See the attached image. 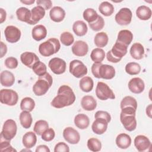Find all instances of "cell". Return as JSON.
Instances as JSON below:
<instances>
[{
  "mask_svg": "<svg viewBox=\"0 0 152 152\" xmlns=\"http://www.w3.org/2000/svg\"><path fill=\"white\" fill-rule=\"evenodd\" d=\"M50 19L56 23L61 22L65 17V11L61 7L56 6L53 7L49 12Z\"/></svg>",
  "mask_w": 152,
  "mask_h": 152,
  "instance_id": "44dd1931",
  "label": "cell"
},
{
  "mask_svg": "<svg viewBox=\"0 0 152 152\" xmlns=\"http://www.w3.org/2000/svg\"><path fill=\"white\" fill-rule=\"evenodd\" d=\"M0 151H17L10 144V141L4 139L1 137L0 138Z\"/></svg>",
  "mask_w": 152,
  "mask_h": 152,
  "instance_id": "7dc6e473",
  "label": "cell"
},
{
  "mask_svg": "<svg viewBox=\"0 0 152 152\" xmlns=\"http://www.w3.org/2000/svg\"><path fill=\"white\" fill-rule=\"evenodd\" d=\"M0 14H1V23H2L6 20V11L3 8H0Z\"/></svg>",
  "mask_w": 152,
  "mask_h": 152,
  "instance_id": "9f6ffc18",
  "label": "cell"
},
{
  "mask_svg": "<svg viewBox=\"0 0 152 152\" xmlns=\"http://www.w3.org/2000/svg\"><path fill=\"white\" fill-rule=\"evenodd\" d=\"M96 95L101 100H106L108 99H115V96L112 89L103 82L97 83L96 88Z\"/></svg>",
  "mask_w": 152,
  "mask_h": 152,
  "instance_id": "ba28073f",
  "label": "cell"
},
{
  "mask_svg": "<svg viewBox=\"0 0 152 152\" xmlns=\"http://www.w3.org/2000/svg\"><path fill=\"white\" fill-rule=\"evenodd\" d=\"M72 52L77 56H84L88 51V46L87 43L82 40H77L72 46Z\"/></svg>",
  "mask_w": 152,
  "mask_h": 152,
  "instance_id": "e0dca14e",
  "label": "cell"
},
{
  "mask_svg": "<svg viewBox=\"0 0 152 152\" xmlns=\"http://www.w3.org/2000/svg\"><path fill=\"white\" fill-rule=\"evenodd\" d=\"M81 105L85 110L92 111L96 108L97 102L93 96L87 95L82 98Z\"/></svg>",
  "mask_w": 152,
  "mask_h": 152,
  "instance_id": "603a6c76",
  "label": "cell"
},
{
  "mask_svg": "<svg viewBox=\"0 0 152 152\" xmlns=\"http://www.w3.org/2000/svg\"><path fill=\"white\" fill-rule=\"evenodd\" d=\"M45 15V10L41 6L37 5L31 10V19L28 24H37Z\"/></svg>",
  "mask_w": 152,
  "mask_h": 152,
  "instance_id": "d6986e66",
  "label": "cell"
},
{
  "mask_svg": "<svg viewBox=\"0 0 152 152\" xmlns=\"http://www.w3.org/2000/svg\"><path fill=\"white\" fill-rule=\"evenodd\" d=\"M69 72L76 78H81L86 75L88 72L87 66L83 62L78 59H74L69 63Z\"/></svg>",
  "mask_w": 152,
  "mask_h": 152,
  "instance_id": "30bf717a",
  "label": "cell"
},
{
  "mask_svg": "<svg viewBox=\"0 0 152 152\" xmlns=\"http://www.w3.org/2000/svg\"><path fill=\"white\" fill-rule=\"evenodd\" d=\"M130 55L135 59H141L144 55V46L140 43H134L130 48Z\"/></svg>",
  "mask_w": 152,
  "mask_h": 152,
  "instance_id": "cb8c5ba5",
  "label": "cell"
},
{
  "mask_svg": "<svg viewBox=\"0 0 152 152\" xmlns=\"http://www.w3.org/2000/svg\"><path fill=\"white\" fill-rule=\"evenodd\" d=\"M135 113L136 109L132 107H126L121 109L120 120L124 127L128 131H132L136 129Z\"/></svg>",
  "mask_w": 152,
  "mask_h": 152,
  "instance_id": "7a4b0ae2",
  "label": "cell"
},
{
  "mask_svg": "<svg viewBox=\"0 0 152 152\" xmlns=\"http://www.w3.org/2000/svg\"><path fill=\"white\" fill-rule=\"evenodd\" d=\"M55 136V131L50 128H48L45 131L43 132V133L42 134V139L45 141L49 142L51 141Z\"/></svg>",
  "mask_w": 152,
  "mask_h": 152,
  "instance_id": "c3c4849f",
  "label": "cell"
},
{
  "mask_svg": "<svg viewBox=\"0 0 152 152\" xmlns=\"http://www.w3.org/2000/svg\"><path fill=\"white\" fill-rule=\"evenodd\" d=\"M18 100V95L16 91L11 89H2L0 91V101L2 104L8 106L15 105Z\"/></svg>",
  "mask_w": 152,
  "mask_h": 152,
  "instance_id": "9c48e42d",
  "label": "cell"
},
{
  "mask_svg": "<svg viewBox=\"0 0 152 152\" xmlns=\"http://www.w3.org/2000/svg\"><path fill=\"white\" fill-rule=\"evenodd\" d=\"M108 122L102 118H96L95 121L93 122L91 129L94 133L102 135L104 133L107 128Z\"/></svg>",
  "mask_w": 152,
  "mask_h": 152,
  "instance_id": "ffe728a7",
  "label": "cell"
},
{
  "mask_svg": "<svg viewBox=\"0 0 152 152\" xmlns=\"http://www.w3.org/2000/svg\"><path fill=\"white\" fill-rule=\"evenodd\" d=\"M21 3L24 4L26 5H31L34 2V0H26V1H20Z\"/></svg>",
  "mask_w": 152,
  "mask_h": 152,
  "instance_id": "680465c9",
  "label": "cell"
},
{
  "mask_svg": "<svg viewBox=\"0 0 152 152\" xmlns=\"http://www.w3.org/2000/svg\"><path fill=\"white\" fill-rule=\"evenodd\" d=\"M53 78L50 74L46 72L45 75L39 77L38 80L33 86V91L35 95L41 96L45 94L51 87Z\"/></svg>",
  "mask_w": 152,
  "mask_h": 152,
  "instance_id": "277c9868",
  "label": "cell"
},
{
  "mask_svg": "<svg viewBox=\"0 0 152 152\" xmlns=\"http://www.w3.org/2000/svg\"><path fill=\"white\" fill-rule=\"evenodd\" d=\"M61 48V44L58 39L50 38L48 40L40 44L39 52L43 56H50L57 53Z\"/></svg>",
  "mask_w": 152,
  "mask_h": 152,
  "instance_id": "5b68a950",
  "label": "cell"
},
{
  "mask_svg": "<svg viewBox=\"0 0 152 152\" xmlns=\"http://www.w3.org/2000/svg\"><path fill=\"white\" fill-rule=\"evenodd\" d=\"M126 107H132L135 109H137V102L135 98L131 96H125L121 102V109Z\"/></svg>",
  "mask_w": 152,
  "mask_h": 152,
  "instance_id": "7bdbcfd3",
  "label": "cell"
},
{
  "mask_svg": "<svg viewBox=\"0 0 152 152\" xmlns=\"http://www.w3.org/2000/svg\"><path fill=\"white\" fill-rule=\"evenodd\" d=\"M75 125L80 129H84L88 128L90 124L89 118L84 113H79L74 118Z\"/></svg>",
  "mask_w": 152,
  "mask_h": 152,
  "instance_id": "83f0119b",
  "label": "cell"
},
{
  "mask_svg": "<svg viewBox=\"0 0 152 152\" xmlns=\"http://www.w3.org/2000/svg\"><path fill=\"white\" fill-rule=\"evenodd\" d=\"M144 82L139 77L133 78L128 83V88L133 93L140 94L144 91Z\"/></svg>",
  "mask_w": 152,
  "mask_h": 152,
  "instance_id": "2e32d148",
  "label": "cell"
},
{
  "mask_svg": "<svg viewBox=\"0 0 152 152\" xmlns=\"http://www.w3.org/2000/svg\"><path fill=\"white\" fill-rule=\"evenodd\" d=\"M0 82L2 86L11 87L15 82V77L11 72L8 70L3 71L0 74Z\"/></svg>",
  "mask_w": 152,
  "mask_h": 152,
  "instance_id": "7402d4cb",
  "label": "cell"
},
{
  "mask_svg": "<svg viewBox=\"0 0 152 152\" xmlns=\"http://www.w3.org/2000/svg\"><path fill=\"white\" fill-rule=\"evenodd\" d=\"M60 40L63 45L69 46L74 43V37L70 32L64 31L60 36Z\"/></svg>",
  "mask_w": 152,
  "mask_h": 152,
  "instance_id": "ee69618b",
  "label": "cell"
},
{
  "mask_svg": "<svg viewBox=\"0 0 152 152\" xmlns=\"http://www.w3.org/2000/svg\"><path fill=\"white\" fill-rule=\"evenodd\" d=\"M80 89L86 93L91 91L93 90L94 82L93 79L90 77L86 76L83 77L79 83Z\"/></svg>",
  "mask_w": 152,
  "mask_h": 152,
  "instance_id": "1f68e13d",
  "label": "cell"
},
{
  "mask_svg": "<svg viewBox=\"0 0 152 152\" xmlns=\"http://www.w3.org/2000/svg\"><path fill=\"white\" fill-rule=\"evenodd\" d=\"M35 107V102L33 99L29 97L23 98L20 103V109L22 110L31 112Z\"/></svg>",
  "mask_w": 152,
  "mask_h": 152,
  "instance_id": "74e56055",
  "label": "cell"
},
{
  "mask_svg": "<svg viewBox=\"0 0 152 152\" xmlns=\"http://www.w3.org/2000/svg\"><path fill=\"white\" fill-rule=\"evenodd\" d=\"M48 66L54 74L60 75L65 72L66 64L64 60L59 58H53L49 61Z\"/></svg>",
  "mask_w": 152,
  "mask_h": 152,
  "instance_id": "7c38bea8",
  "label": "cell"
},
{
  "mask_svg": "<svg viewBox=\"0 0 152 152\" xmlns=\"http://www.w3.org/2000/svg\"><path fill=\"white\" fill-rule=\"evenodd\" d=\"M63 137L66 142L71 144H76L80 140L79 132L72 127H66L63 131Z\"/></svg>",
  "mask_w": 152,
  "mask_h": 152,
  "instance_id": "5bb4252c",
  "label": "cell"
},
{
  "mask_svg": "<svg viewBox=\"0 0 152 152\" xmlns=\"http://www.w3.org/2000/svg\"><path fill=\"white\" fill-rule=\"evenodd\" d=\"M151 9L145 5H141L138 7L136 10V15L137 17L141 20H148L151 17Z\"/></svg>",
  "mask_w": 152,
  "mask_h": 152,
  "instance_id": "4dcf8cb0",
  "label": "cell"
},
{
  "mask_svg": "<svg viewBox=\"0 0 152 152\" xmlns=\"http://www.w3.org/2000/svg\"><path fill=\"white\" fill-rule=\"evenodd\" d=\"M109 37L105 32H99L95 35L94 42L95 45L99 48L106 46L108 43Z\"/></svg>",
  "mask_w": 152,
  "mask_h": 152,
  "instance_id": "e575fe53",
  "label": "cell"
},
{
  "mask_svg": "<svg viewBox=\"0 0 152 152\" xmlns=\"http://www.w3.org/2000/svg\"><path fill=\"white\" fill-rule=\"evenodd\" d=\"M16 15L18 20L21 21L26 22L27 24L31 19V11L26 7H20L16 11Z\"/></svg>",
  "mask_w": 152,
  "mask_h": 152,
  "instance_id": "d6a6232c",
  "label": "cell"
},
{
  "mask_svg": "<svg viewBox=\"0 0 152 152\" xmlns=\"http://www.w3.org/2000/svg\"><path fill=\"white\" fill-rule=\"evenodd\" d=\"M151 109H152V105L151 104H150L146 108V114L150 118H151Z\"/></svg>",
  "mask_w": 152,
  "mask_h": 152,
  "instance_id": "6f0895ef",
  "label": "cell"
},
{
  "mask_svg": "<svg viewBox=\"0 0 152 152\" xmlns=\"http://www.w3.org/2000/svg\"><path fill=\"white\" fill-rule=\"evenodd\" d=\"M127 50V46L116 41L112 49L107 52L106 58L107 61L113 63L119 62L122 57L126 54Z\"/></svg>",
  "mask_w": 152,
  "mask_h": 152,
  "instance_id": "8992f818",
  "label": "cell"
},
{
  "mask_svg": "<svg viewBox=\"0 0 152 152\" xmlns=\"http://www.w3.org/2000/svg\"><path fill=\"white\" fill-rule=\"evenodd\" d=\"M37 5L42 7L45 10H49L52 6V2L50 0H37Z\"/></svg>",
  "mask_w": 152,
  "mask_h": 152,
  "instance_id": "f5cc1de1",
  "label": "cell"
},
{
  "mask_svg": "<svg viewBox=\"0 0 152 152\" xmlns=\"http://www.w3.org/2000/svg\"><path fill=\"white\" fill-rule=\"evenodd\" d=\"M132 13L129 8H122L115 15L116 22L121 26H126L130 24L132 20Z\"/></svg>",
  "mask_w": 152,
  "mask_h": 152,
  "instance_id": "8fae6325",
  "label": "cell"
},
{
  "mask_svg": "<svg viewBox=\"0 0 152 152\" xmlns=\"http://www.w3.org/2000/svg\"><path fill=\"white\" fill-rule=\"evenodd\" d=\"M134 145L139 151H145L151 146V141L145 135H137L134 139Z\"/></svg>",
  "mask_w": 152,
  "mask_h": 152,
  "instance_id": "9a60e30c",
  "label": "cell"
},
{
  "mask_svg": "<svg viewBox=\"0 0 152 152\" xmlns=\"http://www.w3.org/2000/svg\"><path fill=\"white\" fill-rule=\"evenodd\" d=\"M90 28L95 31H98L102 30L104 26V21L102 17L99 15L96 21L91 23H89Z\"/></svg>",
  "mask_w": 152,
  "mask_h": 152,
  "instance_id": "bcb514c9",
  "label": "cell"
},
{
  "mask_svg": "<svg viewBox=\"0 0 152 152\" xmlns=\"http://www.w3.org/2000/svg\"><path fill=\"white\" fill-rule=\"evenodd\" d=\"M132 39L133 34L131 31L128 30H122L118 34L116 41L128 46L130 45Z\"/></svg>",
  "mask_w": 152,
  "mask_h": 152,
  "instance_id": "f1b7e54d",
  "label": "cell"
},
{
  "mask_svg": "<svg viewBox=\"0 0 152 152\" xmlns=\"http://www.w3.org/2000/svg\"><path fill=\"white\" fill-rule=\"evenodd\" d=\"M7 52V45L3 42H1V56L0 58H2Z\"/></svg>",
  "mask_w": 152,
  "mask_h": 152,
  "instance_id": "11a10c76",
  "label": "cell"
},
{
  "mask_svg": "<svg viewBox=\"0 0 152 152\" xmlns=\"http://www.w3.org/2000/svg\"><path fill=\"white\" fill-rule=\"evenodd\" d=\"M125 69L126 72L129 75H137L141 71V66L137 62H131L126 65Z\"/></svg>",
  "mask_w": 152,
  "mask_h": 152,
  "instance_id": "60d3db41",
  "label": "cell"
},
{
  "mask_svg": "<svg viewBox=\"0 0 152 152\" xmlns=\"http://www.w3.org/2000/svg\"><path fill=\"white\" fill-rule=\"evenodd\" d=\"M91 69L93 75L97 78L110 80L115 75V69L113 66L110 65L94 63Z\"/></svg>",
  "mask_w": 152,
  "mask_h": 152,
  "instance_id": "3957f363",
  "label": "cell"
},
{
  "mask_svg": "<svg viewBox=\"0 0 152 152\" xmlns=\"http://www.w3.org/2000/svg\"><path fill=\"white\" fill-rule=\"evenodd\" d=\"M22 142L26 148L33 147L37 142V137L35 132L32 131L26 132L23 137Z\"/></svg>",
  "mask_w": 152,
  "mask_h": 152,
  "instance_id": "484cf974",
  "label": "cell"
},
{
  "mask_svg": "<svg viewBox=\"0 0 152 152\" xmlns=\"http://www.w3.org/2000/svg\"><path fill=\"white\" fill-rule=\"evenodd\" d=\"M94 118H102L105 119L108 123L111 121V116L106 111L103 110H99L97 111L94 115Z\"/></svg>",
  "mask_w": 152,
  "mask_h": 152,
  "instance_id": "f907efd6",
  "label": "cell"
},
{
  "mask_svg": "<svg viewBox=\"0 0 152 152\" xmlns=\"http://www.w3.org/2000/svg\"><path fill=\"white\" fill-rule=\"evenodd\" d=\"M17 126L15 121L13 119H7L5 121L2 130L1 132V137H3L4 139L10 141L17 134Z\"/></svg>",
  "mask_w": 152,
  "mask_h": 152,
  "instance_id": "52a82bcc",
  "label": "cell"
},
{
  "mask_svg": "<svg viewBox=\"0 0 152 152\" xmlns=\"http://www.w3.org/2000/svg\"><path fill=\"white\" fill-rule=\"evenodd\" d=\"M4 34L7 42L14 43L20 40L21 37V31L15 26H8L5 28Z\"/></svg>",
  "mask_w": 152,
  "mask_h": 152,
  "instance_id": "4fadbf2b",
  "label": "cell"
},
{
  "mask_svg": "<svg viewBox=\"0 0 152 152\" xmlns=\"http://www.w3.org/2000/svg\"><path fill=\"white\" fill-rule=\"evenodd\" d=\"M72 30L77 36H83L87 33L88 27L84 21L81 20H77L74 23L72 26Z\"/></svg>",
  "mask_w": 152,
  "mask_h": 152,
  "instance_id": "f546056e",
  "label": "cell"
},
{
  "mask_svg": "<svg viewBox=\"0 0 152 152\" xmlns=\"http://www.w3.org/2000/svg\"><path fill=\"white\" fill-rule=\"evenodd\" d=\"M75 100V95L72 88L67 85H62L58 90L57 96L51 102V105L57 109L72 104Z\"/></svg>",
  "mask_w": 152,
  "mask_h": 152,
  "instance_id": "6da1fadb",
  "label": "cell"
},
{
  "mask_svg": "<svg viewBox=\"0 0 152 152\" xmlns=\"http://www.w3.org/2000/svg\"><path fill=\"white\" fill-rule=\"evenodd\" d=\"M31 69H33V72L39 77L45 75L46 73V71H47V68L46 65L43 62L40 61L37 62L33 65Z\"/></svg>",
  "mask_w": 152,
  "mask_h": 152,
  "instance_id": "f6af8a7d",
  "label": "cell"
},
{
  "mask_svg": "<svg viewBox=\"0 0 152 152\" xmlns=\"http://www.w3.org/2000/svg\"><path fill=\"white\" fill-rule=\"evenodd\" d=\"M31 151V150H29V148H27V150H21V151Z\"/></svg>",
  "mask_w": 152,
  "mask_h": 152,
  "instance_id": "91938a15",
  "label": "cell"
},
{
  "mask_svg": "<svg viewBox=\"0 0 152 152\" xmlns=\"http://www.w3.org/2000/svg\"><path fill=\"white\" fill-rule=\"evenodd\" d=\"M83 18L84 19L89 23H91L96 20L99 15L97 12L93 8H88L86 9L83 12Z\"/></svg>",
  "mask_w": 152,
  "mask_h": 152,
  "instance_id": "f35d334b",
  "label": "cell"
},
{
  "mask_svg": "<svg viewBox=\"0 0 152 152\" xmlns=\"http://www.w3.org/2000/svg\"><path fill=\"white\" fill-rule=\"evenodd\" d=\"M20 121L22 126L25 129H28L30 128L33 119L30 113V112L23 110L20 114Z\"/></svg>",
  "mask_w": 152,
  "mask_h": 152,
  "instance_id": "836d02e7",
  "label": "cell"
},
{
  "mask_svg": "<svg viewBox=\"0 0 152 152\" xmlns=\"http://www.w3.org/2000/svg\"><path fill=\"white\" fill-rule=\"evenodd\" d=\"M48 128H49V124L47 121L45 120H39L35 123L33 130L38 135H42L43 132Z\"/></svg>",
  "mask_w": 152,
  "mask_h": 152,
  "instance_id": "ab89813d",
  "label": "cell"
},
{
  "mask_svg": "<svg viewBox=\"0 0 152 152\" xmlns=\"http://www.w3.org/2000/svg\"><path fill=\"white\" fill-rule=\"evenodd\" d=\"M88 148L94 152L99 151L102 148V143L99 140L96 138H90L87 141V144Z\"/></svg>",
  "mask_w": 152,
  "mask_h": 152,
  "instance_id": "b9f144b4",
  "label": "cell"
},
{
  "mask_svg": "<svg viewBox=\"0 0 152 152\" xmlns=\"http://www.w3.org/2000/svg\"><path fill=\"white\" fill-rule=\"evenodd\" d=\"M116 144L121 149H126L131 144V137L125 133L119 134L116 138Z\"/></svg>",
  "mask_w": 152,
  "mask_h": 152,
  "instance_id": "d4e9b609",
  "label": "cell"
},
{
  "mask_svg": "<svg viewBox=\"0 0 152 152\" xmlns=\"http://www.w3.org/2000/svg\"><path fill=\"white\" fill-rule=\"evenodd\" d=\"M99 10L102 14L106 17H108L110 16L113 13L114 7L109 2L103 1L99 5Z\"/></svg>",
  "mask_w": 152,
  "mask_h": 152,
  "instance_id": "d590c367",
  "label": "cell"
},
{
  "mask_svg": "<svg viewBox=\"0 0 152 152\" xmlns=\"http://www.w3.org/2000/svg\"><path fill=\"white\" fill-rule=\"evenodd\" d=\"M32 37L36 41H40L45 39L47 35L46 28L42 24L34 26L31 30Z\"/></svg>",
  "mask_w": 152,
  "mask_h": 152,
  "instance_id": "4316f807",
  "label": "cell"
},
{
  "mask_svg": "<svg viewBox=\"0 0 152 152\" xmlns=\"http://www.w3.org/2000/svg\"><path fill=\"white\" fill-rule=\"evenodd\" d=\"M20 60L23 64L30 68H32L33 65L39 61V58L33 52H25L21 55Z\"/></svg>",
  "mask_w": 152,
  "mask_h": 152,
  "instance_id": "ac0fdd59",
  "label": "cell"
},
{
  "mask_svg": "<svg viewBox=\"0 0 152 152\" xmlns=\"http://www.w3.org/2000/svg\"><path fill=\"white\" fill-rule=\"evenodd\" d=\"M5 65L10 69L16 68L18 66V60L14 57H8L5 60Z\"/></svg>",
  "mask_w": 152,
  "mask_h": 152,
  "instance_id": "681fc988",
  "label": "cell"
},
{
  "mask_svg": "<svg viewBox=\"0 0 152 152\" xmlns=\"http://www.w3.org/2000/svg\"><path fill=\"white\" fill-rule=\"evenodd\" d=\"M90 58L94 63H102L105 58V52L101 48H95L91 51Z\"/></svg>",
  "mask_w": 152,
  "mask_h": 152,
  "instance_id": "8d00e7d4",
  "label": "cell"
},
{
  "mask_svg": "<svg viewBox=\"0 0 152 152\" xmlns=\"http://www.w3.org/2000/svg\"><path fill=\"white\" fill-rule=\"evenodd\" d=\"M55 152H68L69 151V148L68 145L64 142H59L56 144L54 148Z\"/></svg>",
  "mask_w": 152,
  "mask_h": 152,
  "instance_id": "816d5d0a",
  "label": "cell"
},
{
  "mask_svg": "<svg viewBox=\"0 0 152 152\" xmlns=\"http://www.w3.org/2000/svg\"><path fill=\"white\" fill-rule=\"evenodd\" d=\"M36 152H50V149L46 145H39L37 147Z\"/></svg>",
  "mask_w": 152,
  "mask_h": 152,
  "instance_id": "db71d44e",
  "label": "cell"
}]
</instances>
